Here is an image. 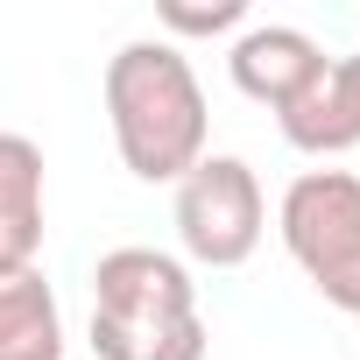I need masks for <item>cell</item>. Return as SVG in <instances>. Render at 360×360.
Returning <instances> with one entry per match:
<instances>
[{
  "mask_svg": "<svg viewBox=\"0 0 360 360\" xmlns=\"http://www.w3.org/2000/svg\"><path fill=\"white\" fill-rule=\"evenodd\" d=\"M106 127L113 148L127 162V176L141 184H184L205 162V85L191 71V57L162 43V36H134L106 57Z\"/></svg>",
  "mask_w": 360,
  "mask_h": 360,
  "instance_id": "1",
  "label": "cell"
},
{
  "mask_svg": "<svg viewBox=\"0 0 360 360\" xmlns=\"http://www.w3.org/2000/svg\"><path fill=\"white\" fill-rule=\"evenodd\" d=\"M269 233V198L262 176L240 155H205L176 184V240L198 269H240Z\"/></svg>",
  "mask_w": 360,
  "mask_h": 360,
  "instance_id": "4",
  "label": "cell"
},
{
  "mask_svg": "<svg viewBox=\"0 0 360 360\" xmlns=\"http://www.w3.org/2000/svg\"><path fill=\"white\" fill-rule=\"evenodd\" d=\"M99 360H205V311L191 269L162 248H113L92 269Z\"/></svg>",
  "mask_w": 360,
  "mask_h": 360,
  "instance_id": "2",
  "label": "cell"
},
{
  "mask_svg": "<svg viewBox=\"0 0 360 360\" xmlns=\"http://www.w3.org/2000/svg\"><path fill=\"white\" fill-rule=\"evenodd\" d=\"M155 22H162V43H176V36H226V29H248V0H212V8H198V0H162Z\"/></svg>",
  "mask_w": 360,
  "mask_h": 360,
  "instance_id": "9",
  "label": "cell"
},
{
  "mask_svg": "<svg viewBox=\"0 0 360 360\" xmlns=\"http://www.w3.org/2000/svg\"><path fill=\"white\" fill-rule=\"evenodd\" d=\"M0 360H64V311L43 269L0 276Z\"/></svg>",
  "mask_w": 360,
  "mask_h": 360,
  "instance_id": "8",
  "label": "cell"
},
{
  "mask_svg": "<svg viewBox=\"0 0 360 360\" xmlns=\"http://www.w3.org/2000/svg\"><path fill=\"white\" fill-rule=\"evenodd\" d=\"M276 233L290 248V262L304 269V283L360 318V176L353 169H304L290 176V191L276 205Z\"/></svg>",
  "mask_w": 360,
  "mask_h": 360,
  "instance_id": "3",
  "label": "cell"
},
{
  "mask_svg": "<svg viewBox=\"0 0 360 360\" xmlns=\"http://www.w3.org/2000/svg\"><path fill=\"white\" fill-rule=\"evenodd\" d=\"M43 255V148L0 127V276Z\"/></svg>",
  "mask_w": 360,
  "mask_h": 360,
  "instance_id": "7",
  "label": "cell"
},
{
  "mask_svg": "<svg viewBox=\"0 0 360 360\" xmlns=\"http://www.w3.org/2000/svg\"><path fill=\"white\" fill-rule=\"evenodd\" d=\"M325 64H332V57H325L304 29H290V22H248V29L233 36V50H226L233 85H240L255 106H269V113H283Z\"/></svg>",
  "mask_w": 360,
  "mask_h": 360,
  "instance_id": "5",
  "label": "cell"
},
{
  "mask_svg": "<svg viewBox=\"0 0 360 360\" xmlns=\"http://www.w3.org/2000/svg\"><path fill=\"white\" fill-rule=\"evenodd\" d=\"M283 141L304 148V155H346L360 148V50L353 57H332L283 113H276Z\"/></svg>",
  "mask_w": 360,
  "mask_h": 360,
  "instance_id": "6",
  "label": "cell"
}]
</instances>
